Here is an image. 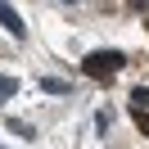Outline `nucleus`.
<instances>
[{"instance_id":"nucleus-1","label":"nucleus","mask_w":149,"mask_h":149,"mask_svg":"<svg viewBox=\"0 0 149 149\" xmlns=\"http://www.w3.org/2000/svg\"><path fill=\"white\" fill-rule=\"evenodd\" d=\"M122 63H127V59H122L118 50H95V54H86V72L91 77H109V72H118Z\"/></svg>"},{"instance_id":"nucleus-2","label":"nucleus","mask_w":149,"mask_h":149,"mask_svg":"<svg viewBox=\"0 0 149 149\" xmlns=\"http://www.w3.org/2000/svg\"><path fill=\"white\" fill-rule=\"evenodd\" d=\"M0 27L9 32L14 41H23V36H27V27H23V18H18V9H14L9 0H0Z\"/></svg>"},{"instance_id":"nucleus-3","label":"nucleus","mask_w":149,"mask_h":149,"mask_svg":"<svg viewBox=\"0 0 149 149\" xmlns=\"http://www.w3.org/2000/svg\"><path fill=\"white\" fill-rule=\"evenodd\" d=\"M41 91L45 95H68V81L63 77H41Z\"/></svg>"},{"instance_id":"nucleus-4","label":"nucleus","mask_w":149,"mask_h":149,"mask_svg":"<svg viewBox=\"0 0 149 149\" xmlns=\"http://www.w3.org/2000/svg\"><path fill=\"white\" fill-rule=\"evenodd\" d=\"M14 95H18V81H14V77H0V104L14 100Z\"/></svg>"},{"instance_id":"nucleus-5","label":"nucleus","mask_w":149,"mask_h":149,"mask_svg":"<svg viewBox=\"0 0 149 149\" xmlns=\"http://www.w3.org/2000/svg\"><path fill=\"white\" fill-rule=\"evenodd\" d=\"M145 104H149V91H145V86H140V91L131 95V109H145Z\"/></svg>"},{"instance_id":"nucleus-6","label":"nucleus","mask_w":149,"mask_h":149,"mask_svg":"<svg viewBox=\"0 0 149 149\" xmlns=\"http://www.w3.org/2000/svg\"><path fill=\"white\" fill-rule=\"evenodd\" d=\"M63 5H77V0H63Z\"/></svg>"}]
</instances>
